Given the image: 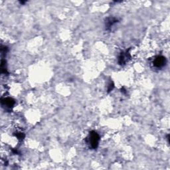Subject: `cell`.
Wrapping results in <instances>:
<instances>
[{"label": "cell", "instance_id": "6da1fadb", "mask_svg": "<svg viewBox=\"0 0 170 170\" xmlns=\"http://www.w3.org/2000/svg\"><path fill=\"white\" fill-rule=\"evenodd\" d=\"M86 142H87L90 148L92 149H96L98 148L100 142V136L96 132L91 131L86 138Z\"/></svg>", "mask_w": 170, "mask_h": 170}, {"label": "cell", "instance_id": "7a4b0ae2", "mask_svg": "<svg viewBox=\"0 0 170 170\" xmlns=\"http://www.w3.org/2000/svg\"><path fill=\"white\" fill-rule=\"evenodd\" d=\"M131 59V55L130 53H129V51H123L120 53L119 57H118V63L119 65H126L130 60Z\"/></svg>", "mask_w": 170, "mask_h": 170}, {"label": "cell", "instance_id": "3957f363", "mask_svg": "<svg viewBox=\"0 0 170 170\" xmlns=\"http://www.w3.org/2000/svg\"><path fill=\"white\" fill-rule=\"evenodd\" d=\"M166 58L164 57V56L159 55L157 56L154 59V61H153V65L155 66V67L158 69H161L166 64Z\"/></svg>", "mask_w": 170, "mask_h": 170}, {"label": "cell", "instance_id": "277c9868", "mask_svg": "<svg viewBox=\"0 0 170 170\" xmlns=\"http://www.w3.org/2000/svg\"><path fill=\"white\" fill-rule=\"evenodd\" d=\"M118 22V19L115 18H108L106 19L105 22L106 29L107 30H111L112 26H114L116 23Z\"/></svg>", "mask_w": 170, "mask_h": 170}, {"label": "cell", "instance_id": "5b68a950", "mask_svg": "<svg viewBox=\"0 0 170 170\" xmlns=\"http://www.w3.org/2000/svg\"><path fill=\"white\" fill-rule=\"evenodd\" d=\"M2 103L3 105L7 106L8 108H11L15 104V101L11 98H5L2 100Z\"/></svg>", "mask_w": 170, "mask_h": 170}, {"label": "cell", "instance_id": "8992f818", "mask_svg": "<svg viewBox=\"0 0 170 170\" xmlns=\"http://www.w3.org/2000/svg\"><path fill=\"white\" fill-rule=\"evenodd\" d=\"M15 136L16 137L18 138L19 140H23V138H25V134H23V133H22V132H18V133H16V134H15Z\"/></svg>", "mask_w": 170, "mask_h": 170}, {"label": "cell", "instance_id": "52a82bcc", "mask_svg": "<svg viewBox=\"0 0 170 170\" xmlns=\"http://www.w3.org/2000/svg\"><path fill=\"white\" fill-rule=\"evenodd\" d=\"M113 88H114V84H113V82H111V83H110V85H109V87H108V92H111Z\"/></svg>", "mask_w": 170, "mask_h": 170}]
</instances>
